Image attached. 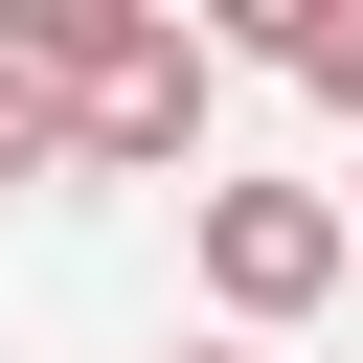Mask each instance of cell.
<instances>
[{
	"instance_id": "4",
	"label": "cell",
	"mask_w": 363,
	"mask_h": 363,
	"mask_svg": "<svg viewBox=\"0 0 363 363\" xmlns=\"http://www.w3.org/2000/svg\"><path fill=\"white\" fill-rule=\"evenodd\" d=\"M340 250H363V204H340Z\"/></svg>"
},
{
	"instance_id": "3",
	"label": "cell",
	"mask_w": 363,
	"mask_h": 363,
	"mask_svg": "<svg viewBox=\"0 0 363 363\" xmlns=\"http://www.w3.org/2000/svg\"><path fill=\"white\" fill-rule=\"evenodd\" d=\"M0 182H68V91L45 68H0Z\"/></svg>"
},
{
	"instance_id": "1",
	"label": "cell",
	"mask_w": 363,
	"mask_h": 363,
	"mask_svg": "<svg viewBox=\"0 0 363 363\" xmlns=\"http://www.w3.org/2000/svg\"><path fill=\"white\" fill-rule=\"evenodd\" d=\"M204 295H227V318H318V295H340V204H318V182H227V204H204Z\"/></svg>"
},
{
	"instance_id": "2",
	"label": "cell",
	"mask_w": 363,
	"mask_h": 363,
	"mask_svg": "<svg viewBox=\"0 0 363 363\" xmlns=\"http://www.w3.org/2000/svg\"><path fill=\"white\" fill-rule=\"evenodd\" d=\"M250 45H272V68H295V91H340V113H363V0H272V23H250Z\"/></svg>"
}]
</instances>
